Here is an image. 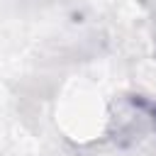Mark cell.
Instances as JSON below:
<instances>
[{
    "mask_svg": "<svg viewBox=\"0 0 156 156\" xmlns=\"http://www.w3.org/2000/svg\"><path fill=\"white\" fill-rule=\"evenodd\" d=\"M107 139L117 149H144L156 144V98L144 93L117 95L107 112Z\"/></svg>",
    "mask_w": 156,
    "mask_h": 156,
    "instance_id": "6da1fadb",
    "label": "cell"
}]
</instances>
